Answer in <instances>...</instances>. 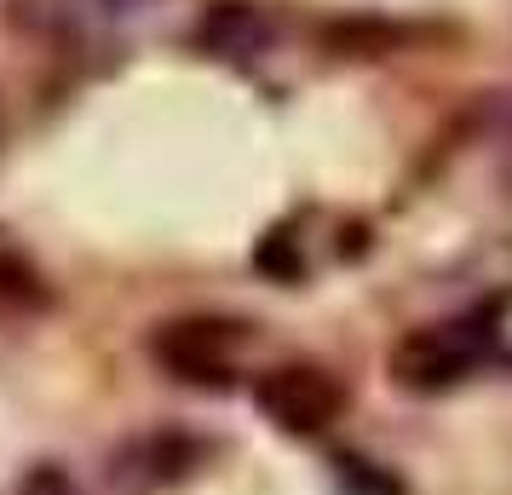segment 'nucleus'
<instances>
[{"instance_id": "f257e3e1", "label": "nucleus", "mask_w": 512, "mask_h": 495, "mask_svg": "<svg viewBox=\"0 0 512 495\" xmlns=\"http://www.w3.org/2000/svg\"><path fill=\"white\" fill-rule=\"evenodd\" d=\"M489 329L478 323H438V329H415L392 346V380L403 392H443L466 380V369L484 357Z\"/></svg>"}, {"instance_id": "f03ea898", "label": "nucleus", "mask_w": 512, "mask_h": 495, "mask_svg": "<svg viewBox=\"0 0 512 495\" xmlns=\"http://www.w3.org/2000/svg\"><path fill=\"white\" fill-rule=\"evenodd\" d=\"M254 403L271 426L294 432V438H311V432L340 421L346 386L334 375H323V369H311V363H288V369H271V375L259 380Z\"/></svg>"}, {"instance_id": "7ed1b4c3", "label": "nucleus", "mask_w": 512, "mask_h": 495, "mask_svg": "<svg viewBox=\"0 0 512 495\" xmlns=\"http://www.w3.org/2000/svg\"><path fill=\"white\" fill-rule=\"evenodd\" d=\"M242 323H219V317H190V323H167L156 334V357L179 380H225L236 352H242Z\"/></svg>"}, {"instance_id": "20e7f679", "label": "nucleus", "mask_w": 512, "mask_h": 495, "mask_svg": "<svg viewBox=\"0 0 512 495\" xmlns=\"http://www.w3.org/2000/svg\"><path fill=\"white\" fill-rule=\"evenodd\" d=\"M196 41L213 58H259V52L277 41V24L259 12L254 0H213L202 29H196Z\"/></svg>"}, {"instance_id": "39448f33", "label": "nucleus", "mask_w": 512, "mask_h": 495, "mask_svg": "<svg viewBox=\"0 0 512 495\" xmlns=\"http://www.w3.org/2000/svg\"><path fill=\"white\" fill-rule=\"evenodd\" d=\"M415 41V29L397 24V18H374V12H351V18H334L323 24V47L340 52V58H392Z\"/></svg>"}, {"instance_id": "423d86ee", "label": "nucleus", "mask_w": 512, "mask_h": 495, "mask_svg": "<svg viewBox=\"0 0 512 495\" xmlns=\"http://www.w3.org/2000/svg\"><path fill=\"white\" fill-rule=\"evenodd\" d=\"M254 265L265 271V277H277V283H294V277H305L300 236L288 231V225H277V231H265V236H259V248H254Z\"/></svg>"}, {"instance_id": "0eeeda50", "label": "nucleus", "mask_w": 512, "mask_h": 495, "mask_svg": "<svg viewBox=\"0 0 512 495\" xmlns=\"http://www.w3.org/2000/svg\"><path fill=\"white\" fill-rule=\"evenodd\" d=\"M0 306H6V311L47 306V283H41V277H35L18 254H0Z\"/></svg>"}, {"instance_id": "6e6552de", "label": "nucleus", "mask_w": 512, "mask_h": 495, "mask_svg": "<svg viewBox=\"0 0 512 495\" xmlns=\"http://www.w3.org/2000/svg\"><path fill=\"white\" fill-rule=\"evenodd\" d=\"M104 12H139V6H156V0H98Z\"/></svg>"}]
</instances>
